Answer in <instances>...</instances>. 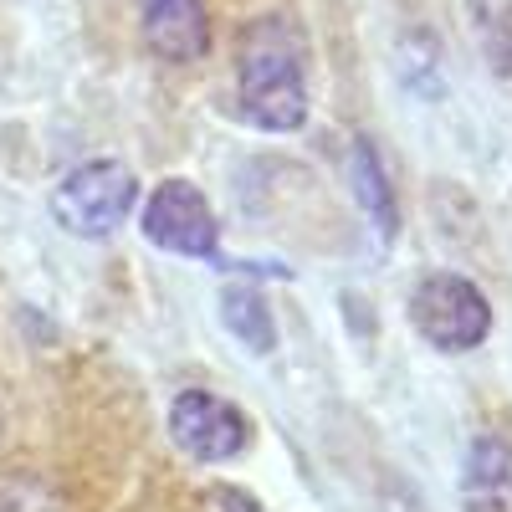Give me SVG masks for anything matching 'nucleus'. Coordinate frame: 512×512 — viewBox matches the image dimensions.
<instances>
[{
  "mask_svg": "<svg viewBox=\"0 0 512 512\" xmlns=\"http://www.w3.org/2000/svg\"><path fill=\"white\" fill-rule=\"evenodd\" d=\"M410 318L420 328L425 344H436L446 354H466L477 349L482 338L492 333V308L477 282H466L456 272H436L425 277L410 297Z\"/></svg>",
  "mask_w": 512,
  "mask_h": 512,
  "instance_id": "obj_3",
  "label": "nucleus"
},
{
  "mask_svg": "<svg viewBox=\"0 0 512 512\" xmlns=\"http://www.w3.org/2000/svg\"><path fill=\"white\" fill-rule=\"evenodd\" d=\"M221 323L241 338L251 354H272V349H277L272 308H267V297L256 292L251 282H231V287H221Z\"/></svg>",
  "mask_w": 512,
  "mask_h": 512,
  "instance_id": "obj_8",
  "label": "nucleus"
},
{
  "mask_svg": "<svg viewBox=\"0 0 512 512\" xmlns=\"http://www.w3.org/2000/svg\"><path fill=\"white\" fill-rule=\"evenodd\" d=\"M472 36L497 77H512V0H466Z\"/></svg>",
  "mask_w": 512,
  "mask_h": 512,
  "instance_id": "obj_10",
  "label": "nucleus"
},
{
  "mask_svg": "<svg viewBox=\"0 0 512 512\" xmlns=\"http://www.w3.org/2000/svg\"><path fill=\"white\" fill-rule=\"evenodd\" d=\"M241 113L267 128L292 134L308 118V41L292 16H262L241 31Z\"/></svg>",
  "mask_w": 512,
  "mask_h": 512,
  "instance_id": "obj_1",
  "label": "nucleus"
},
{
  "mask_svg": "<svg viewBox=\"0 0 512 512\" xmlns=\"http://www.w3.org/2000/svg\"><path fill=\"white\" fill-rule=\"evenodd\" d=\"M349 180H354V195H359V205H364L369 226L390 241V236L400 231V205H395L390 180H384L379 149H374L369 139H354V149H349Z\"/></svg>",
  "mask_w": 512,
  "mask_h": 512,
  "instance_id": "obj_7",
  "label": "nucleus"
},
{
  "mask_svg": "<svg viewBox=\"0 0 512 512\" xmlns=\"http://www.w3.org/2000/svg\"><path fill=\"white\" fill-rule=\"evenodd\" d=\"M0 512H67V497L47 477H0Z\"/></svg>",
  "mask_w": 512,
  "mask_h": 512,
  "instance_id": "obj_11",
  "label": "nucleus"
},
{
  "mask_svg": "<svg viewBox=\"0 0 512 512\" xmlns=\"http://www.w3.org/2000/svg\"><path fill=\"white\" fill-rule=\"evenodd\" d=\"M144 236L175 256H195V262H210L221 251L216 210H210V200L190 180H164L144 200Z\"/></svg>",
  "mask_w": 512,
  "mask_h": 512,
  "instance_id": "obj_4",
  "label": "nucleus"
},
{
  "mask_svg": "<svg viewBox=\"0 0 512 512\" xmlns=\"http://www.w3.org/2000/svg\"><path fill=\"white\" fill-rule=\"evenodd\" d=\"M134 200H139L134 169L118 164V159H88V164L67 169V175L57 180V190H52V216H57V226L72 231V236L103 241V236H113V231L128 221Z\"/></svg>",
  "mask_w": 512,
  "mask_h": 512,
  "instance_id": "obj_2",
  "label": "nucleus"
},
{
  "mask_svg": "<svg viewBox=\"0 0 512 512\" xmlns=\"http://www.w3.org/2000/svg\"><path fill=\"white\" fill-rule=\"evenodd\" d=\"M144 26V47L159 62H200L210 52V21H205V0H144L139 6Z\"/></svg>",
  "mask_w": 512,
  "mask_h": 512,
  "instance_id": "obj_6",
  "label": "nucleus"
},
{
  "mask_svg": "<svg viewBox=\"0 0 512 512\" xmlns=\"http://www.w3.org/2000/svg\"><path fill=\"white\" fill-rule=\"evenodd\" d=\"M466 487H472V497H482L492 507L512 502V441L477 436L472 451H466Z\"/></svg>",
  "mask_w": 512,
  "mask_h": 512,
  "instance_id": "obj_9",
  "label": "nucleus"
},
{
  "mask_svg": "<svg viewBox=\"0 0 512 512\" xmlns=\"http://www.w3.org/2000/svg\"><path fill=\"white\" fill-rule=\"evenodd\" d=\"M169 436L195 461H231L251 441V420L210 390H185L169 405Z\"/></svg>",
  "mask_w": 512,
  "mask_h": 512,
  "instance_id": "obj_5",
  "label": "nucleus"
}]
</instances>
